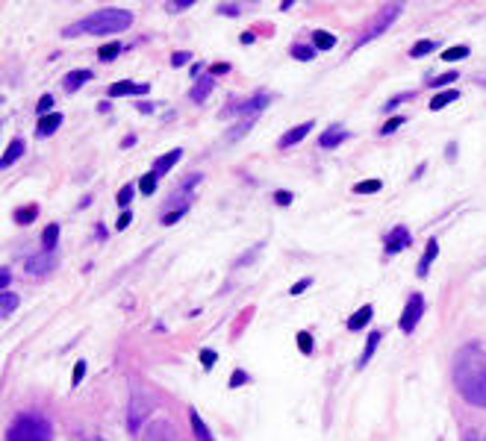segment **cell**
I'll list each match as a JSON object with an SVG mask.
<instances>
[{
    "label": "cell",
    "instance_id": "4316f807",
    "mask_svg": "<svg viewBox=\"0 0 486 441\" xmlns=\"http://www.w3.org/2000/svg\"><path fill=\"white\" fill-rule=\"evenodd\" d=\"M56 238H60V224H50V227L42 233V245H45V250L56 247Z\"/></svg>",
    "mask_w": 486,
    "mask_h": 441
},
{
    "label": "cell",
    "instance_id": "603a6c76",
    "mask_svg": "<svg viewBox=\"0 0 486 441\" xmlns=\"http://www.w3.org/2000/svg\"><path fill=\"white\" fill-rule=\"evenodd\" d=\"M377 345H380V333H372V335H368V342H365V350H363V356H360V362H357L360 368H365V365H368V359L375 356Z\"/></svg>",
    "mask_w": 486,
    "mask_h": 441
},
{
    "label": "cell",
    "instance_id": "52a82bcc",
    "mask_svg": "<svg viewBox=\"0 0 486 441\" xmlns=\"http://www.w3.org/2000/svg\"><path fill=\"white\" fill-rule=\"evenodd\" d=\"M268 106V94H254V97H250L248 100V104H242V106H230V109H224V115H233V112H242L245 118H248V121H254V115L257 112H263Z\"/></svg>",
    "mask_w": 486,
    "mask_h": 441
},
{
    "label": "cell",
    "instance_id": "836d02e7",
    "mask_svg": "<svg viewBox=\"0 0 486 441\" xmlns=\"http://www.w3.org/2000/svg\"><path fill=\"white\" fill-rule=\"evenodd\" d=\"M35 109H38V115H42V118L50 115V109H53V94H42V100H38Z\"/></svg>",
    "mask_w": 486,
    "mask_h": 441
},
{
    "label": "cell",
    "instance_id": "ab89813d",
    "mask_svg": "<svg viewBox=\"0 0 486 441\" xmlns=\"http://www.w3.org/2000/svg\"><path fill=\"white\" fill-rule=\"evenodd\" d=\"M83 376H86V362H77V365H74V374H71V383L77 386Z\"/></svg>",
    "mask_w": 486,
    "mask_h": 441
},
{
    "label": "cell",
    "instance_id": "d6a6232c",
    "mask_svg": "<svg viewBox=\"0 0 486 441\" xmlns=\"http://www.w3.org/2000/svg\"><path fill=\"white\" fill-rule=\"evenodd\" d=\"M463 56H469V48L460 45V48H451V50H445L442 59H448V62H454V59H463Z\"/></svg>",
    "mask_w": 486,
    "mask_h": 441
},
{
    "label": "cell",
    "instance_id": "bcb514c9",
    "mask_svg": "<svg viewBox=\"0 0 486 441\" xmlns=\"http://www.w3.org/2000/svg\"><path fill=\"white\" fill-rule=\"evenodd\" d=\"M275 200H277L280 206H289V203H292V194H286V191H277V194H275Z\"/></svg>",
    "mask_w": 486,
    "mask_h": 441
},
{
    "label": "cell",
    "instance_id": "30bf717a",
    "mask_svg": "<svg viewBox=\"0 0 486 441\" xmlns=\"http://www.w3.org/2000/svg\"><path fill=\"white\" fill-rule=\"evenodd\" d=\"M50 268H53V256H50V250H45V253H38V256H30V259H27V271L35 274V277L48 274Z\"/></svg>",
    "mask_w": 486,
    "mask_h": 441
},
{
    "label": "cell",
    "instance_id": "74e56055",
    "mask_svg": "<svg viewBox=\"0 0 486 441\" xmlns=\"http://www.w3.org/2000/svg\"><path fill=\"white\" fill-rule=\"evenodd\" d=\"M298 347H301V353L313 350V338H309V333H298Z\"/></svg>",
    "mask_w": 486,
    "mask_h": 441
},
{
    "label": "cell",
    "instance_id": "681fc988",
    "mask_svg": "<svg viewBox=\"0 0 486 441\" xmlns=\"http://www.w3.org/2000/svg\"><path fill=\"white\" fill-rule=\"evenodd\" d=\"M130 220H133V215H130V212H124V215L118 218V230H124V227L130 224Z\"/></svg>",
    "mask_w": 486,
    "mask_h": 441
},
{
    "label": "cell",
    "instance_id": "44dd1931",
    "mask_svg": "<svg viewBox=\"0 0 486 441\" xmlns=\"http://www.w3.org/2000/svg\"><path fill=\"white\" fill-rule=\"evenodd\" d=\"M460 94H457V89H448V91H439L433 100H431V109L433 112H439V109H445V106H448V104H454V100H457Z\"/></svg>",
    "mask_w": 486,
    "mask_h": 441
},
{
    "label": "cell",
    "instance_id": "8fae6325",
    "mask_svg": "<svg viewBox=\"0 0 486 441\" xmlns=\"http://www.w3.org/2000/svg\"><path fill=\"white\" fill-rule=\"evenodd\" d=\"M212 74H204V77H198V83H194V89L189 91V97L192 100H198V104H204V100L209 97V91H212Z\"/></svg>",
    "mask_w": 486,
    "mask_h": 441
},
{
    "label": "cell",
    "instance_id": "f35d334b",
    "mask_svg": "<svg viewBox=\"0 0 486 441\" xmlns=\"http://www.w3.org/2000/svg\"><path fill=\"white\" fill-rule=\"evenodd\" d=\"M309 286H313V279H309V277H304V279H298V283L292 286V291H289V294H301V291H306Z\"/></svg>",
    "mask_w": 486,
    "mask_h": 441
},
{
    "label": "cell",
    "instance_id": "e575fe53",
    "mask_svg": "<svg viewBox=\"0 0 486 441\" xmlns=\"http://www.w3.org/2000/svg\"><path fill=\"white\" fill-rule=\"evenodd\" d=\"M118 53H121V45L118 42H109V45L101 48V53H97V56H101V59H112V56H118Z\"/></svg>",
    "mask_w": 486,
    "mask_h": 441
},
{
    "label": "cell",
    "instance_id": "f1b7e54d",
    "mask_svg": "<svg viewBox=\"0 0 486 441\" xmlns=\"http://www.w3.org/2000/svg\"><path fill=\"white\" fill-rule=\"evenodd\" d=\"M380 186H383L380 179H365V183H357L354 186V191L357 194H375V191H380Z\"/></svg>",
    "mask_w": 486,
    "mask_h": 441
},
{
    "label": "cell",
    "instance_id": "9c48e42d",
    "mask_svg": "<svg viewBox=\"0 0 486 441\" xmlns=\"http://www.w3.org/2000/svg\"><path fill=\"white\" fill-rule=\"evenodd\" d=\"M407 245H410V233H407V227H395L392 233L386 235V253H398Z\"/></svg>",
    "mask_w": 486,
    "mask_h": 441
},
{
    "label": "cell",
    "instance_id": "f546056e",
    "mask_svg": "<svg viewBox=\"0 0 486 441\" xmlns=\"http://www.w3.org/2000/svg\"><path fill=\"white\" fill-rule=\"evenodd\" d=\"M139 189H142L145 194H153V191H157V174H153V171L145 174V177L139 179Z\"/></svg>",
    "mask_w": 486,
    "mask_h": 441
},
{
    "label": "cell",
    "instance_id": "1f68e13d",
    "mask_svg": "<svg viewBox=\"0 0 486 441\" xmlns=\"http://www.w3.org/2000/svg\"><path fill=\"white\" fill-rule=\"evenodd\" d=\"M448 83H457V71H451V74H442V77L431 79V86H433V89H445Z\"/></svg>",
    "mask_w": 486,
    "mask_h": 441
},
{
    "label": "cell",
    "instance_id": "c3c4849f",
    "mask_svg": "<svg viewBox=\"0 0 486 441\" xmlns=\"http://www.w3.org/2000/svg\"><path fill=\"white\" fill-rule=\"evenodd\" d=\"M9 279H12V274L4 268V271H0V286H4V291H6V286H9Z\"/></svg>",
    "mask_w": 486,
    "mask_h": 441
},
{
    "label": "cell",
    "instance_id": "83f0119b",
    "mask_svg": "<svg viewBox=\"0 0 486 441\" xmlns=\"http://www.w3.org/2000/svg\"><path fill=\"white\" fill-rule=\"evenodd\" d=\"M436 50V42H431V38H424V42H416L413 45V50H410V56H427V53H433Z\"/></svg>",
    "mask_w": 486,
    "mask_h": 441
},
{
    "label": "cell",
    "instance_id": "8d00e7d4",
    "mask_svg": "<svg viewBox=\"0 0 486 441\" xmlns=\"http://www.w3.org/2000/svg\"><path fill=\"white\" fill-rule=\"evenodd\" d=\"M186 209H189V206H180V209H174V212H168V215L162 218V224H168V227H171V224H177V220H180V218L186 215Z\"/></svg>",
    "mask_w": 486,
    "mask_h": 441
},
{
    "label": "cell",
    "instance_id": "7bdbcfd3",
    "mask_svg": "<svg viewBox=\"0 0 486 441\" xmlns=\"http://www.w3.org/2000/svg\"><path fill=\"white\" fill-rule=\"evenodd\" d=\"M189 6H194V0H177V4H168L171 12H183V9H189Z\"/></svg>",
    "mask_w": 486,
    "mask_h": 441
},
{
    "label": "cell",
    "instance_id": "ac0fdd59",
    "mask_svg": "<svg viewBox=\"0 0 486 441\" xmlns=\"http://www.w3.org/2000/svg\"><path fill=\"white\" fill-rule=\"evenodd\" d=\"M372 306H363L360 312H354L351 318H348V330H360V327H365L368 324V320H372Z\"/></svg>",
    "mask_w": 486,
    "mask_h": 441
},
{
    "label": "cell",
    "instance_id": "2e32d148",
    "mask_svg": "<svg viewBox=\"0 0 486 441\" xmlns=\"http://www.w3.org/2000/svg\"><path fill=\"white\" fill-rule=\"evenodd\" d=\"M345 138H348V133L345 130H327V133H321V138H319V145L321 147H339L342 142H345Z\"/></svg>",
    "mask_w": 486,
    "mask_h": 441
},
{
    "label": "cell",
    "instance_id": "7402d4cb",
    "mask_svg": "<svg viewBox=\"0 0 486 441\" xmlns=\"http://www.w3.org/2000/svg\"><path fill=\"white\" fill-rule=\"evenodd\" d=\"M21 153H24V142H21V138H15V142L6 147L4 159H0V165H4V168H9V165H12V162H15V159L21 156Z\"/></svg>",
    "mask_w": 486,
    "mask_h": 441
},
{
    "label": "cell",
    "instance_id": "7dc6e473",
    "mask_svg": "<svg viewBox=\"0 0 486 441\" xmlns=\"http://www.w3.org/2000/svg\"><path fill=\"white\" fill-rule=\"evenodd\" d=\"M219 12H221V15H239V6H233V4H224V6H219Z\"/></svg>",
    "mask_w": 486,
    "mask_h": 441
},
{
    "label": "cell",
    "instance_id": "cb8c5ba5",
    "mask_svg": "<svg viewBox=\"0 0 486 441\" xmlns=\"http://www.w3.org/2000/svg\"><path fill=\"white\" fill-rule=\"evenodd\" d=\"M333 45H336V38L330 35L327 30H316V33H313V48H316V50H330Z\"/></svg>",
    "mask_w": 486,
    "mask_h": 441
},
{
    "label": "cell",
    "instance_id": "7c38bea8",
    "mask_svg": "<svg viewBox=\"0 0 486 441\" xmlns=\"http://www.w3.org/2000/svg\"><path fill=\"white\" fill-rule=\"evenodd\" d=\"M60 127H62V115L60 112H50L45 118H38V135H50V133H56Z\"/></svg>",
    "mask_w": 486,
    "mask_h": 441
},
{
    "label": "cell",
    "instance_id": "d590c367",
    "mask_svg": "<svg viewBox=\"0 0 486 441\" xmlns=\"http://www.w3.org/2000/svg\"><path fill=\"white\" fill-rule=\"evenodd\" d=\"M401 124H404V118H401V115H395V118H389V121L383 124V130H380V133H383V135H389V133H395Z\"/></svg>",
    "mask_w": 486,
    "mask_h": 441
},
{
    "label": "cell",
    "instance_id": "7a4b0ae2",
    "mask_svg": "<svg viewBox=\"0 0 486 441\" xmlns=\"http://www.w3.org/2000/svg\"><path fill=\"white\" fill-rule=\"evenodd\" d=\"M133 24V12L127 9H97L86 15L83 21H77L65 30L68 38L74 35H109V33H121Z\"/></svg>",
    "mask_w": 486,
    "mask_h": 441
},
{
    "label": "cell",
    "instance_id": "5b68a950",
    "mask_svg": "<svg viewBox=\"0 0 486 441\" xmlns=\"http://www.w3.org/2000/svg\"><path fill=\"white\" fill-rule=\"evenodd\" d=\"M401 15V6L398 4H392V6H383L380 12H377V18H375V21L372 24H368V30L360 35V42L357 45H365V42H372V38H377L389 24H392L395 21V18Z\"/></svg>",
    "mask_w": 486,
    "mask_h": 441
},
{
    "label": "cell",
    "instance_id": "5bb4252c",
    "mask_svg": "<svg viewBox=\"0 0 486 441\" xmlns=\"http://www.w3.org/2000/svg\"><path fill=\"white\" fill-rule=\"evenodd\" d=\"M145 91H148L145 83H115V86L109 89L112 97H121V94H145Z\"/></svg>",
    "mask_w": 486,
    "mask_h": 441
},
{
    "label": "cell",
    "instance_id": "8992f818",
    "mask_svg": "<svg viewBox=\"0 0 486 441\" xmlns=\"http://www.w3.org/2000/svg\"><path fill=\"white\" fill-rule=\"evenodd\" d=\"M424 312V297L421 294H410V300H407V306H404V315H401V330L404 333H413L416 324H419V318Z\"/></svg>",
    "mask_w": 486,
    "mask_h": 441
},
{
    "label": "cell",
    "instance_id": "b9f144b4",
    "mask_svg": "<svg viewBox=\"0 0 486 441\" xmlns=\"http://www.w3.org/2000/svg\"><path fill=\"white\" fill-rule=\"evenodd\" d=\"M133 191H136L133 186H124V189L118 191V203H121V206H127V203H130V197H133Z\"/></svg>",
    "mask_w": 486,
    "mask_h": 441
},
{
    "label": "cell",
    "instance_id": "4fadbf2b",
    "mask_svg": "<svg viewBox=\"0 0 486 441\" xmlns=\"http://www.w3.org/2000/svg\"><path fill=\"white\" fill-rule=\"evenodd\" d=\"M309 130H313V121H306V124H298L295 130H289L283 138H280V147H289V145H298L301 142V138L309 133Z\"/></svg>",
    "mask_w": 486,
    "mask_h": 441
},
{
    "label": "cell",
    "instance_id": "ba28073f",
    "mask_svg": "<svg viewBox=\"0 0 486 441\" xmlns=\"http://www.w3.org/2000/svg\"><path fill=\"white\" fill-rule=\"evenodd\" d=\"M145 441H180V435H177V430L168 424V420H153V424L148 427Z\"/></svg>",
    "mask_w": 486,
    "mask_h": 441
},
{
    "label": "cell",
    "instance_id": "60d3db41",
    "mask_svg": "<svg viewBox=\"0 0 486 441\" xmlns=\"http://www.w3.org/2000/svg\"><path fill=\"white\" fill-rule=\"evenodd\" d=\"M242 383H248V374H245V371H233V376H230V386L236 389V386H242Z\"/></svg>",
    "mask_w": 486,
    "mask_h": 441
},
{
    "label": "cell",
    "instance_id": "4dcf8cb0",
    "mask_svg": "<svg viewBox=\"0 0 486 441\" xmlns=\"http://www.w3.org/2000/svg\"><path fill=\"white\" fill-rule=\"evenodd\" d=\"M292 56H295V59H304V62H306V59H313V56H316V48L295 45V48H292Z\"/></svg>",
    "mask_w": 486,
    "mask_h": 441
},
{
    "label": "cell",
    "instance_id": "f6af8a7d",
    "mask_svg": "<svg viewBox=\"0 0 486 441\" xmlns=\"http://www.w3.org/2000/svg\"><path fill=\"white\" fill-rule=\"evenodd\" d=\"M189 59H192L189 53H174V56H171V62H174V65H186Z\"/></svg>",
    "mask_w": 486,
    "mask_h": 441
},
{
    "label": "cell",
    "instance_id": "ffe728a7",
    "mask_svg": "<svg viewBox=\"0 0 486 441\" xmlns=\"http://www.w3.org/2000/svg\"><path fill=\"white\" fill-rule=\"evenodd\" d=\"M86 79H92V71H86V68H80V71H71L68 77H65V89L68 91H74V89H80Z\"/></svg>",
    "mask_w": 486,
    "mask_h": 441
},
{
    "label": "cell",
    "instance_id": "6da1fadb",
    "mask_svg": "<svg viewBox=\"0 0 486 441\" xmlns=\"http://www.w3.org/2000/svg\"><path fill=\"white\" fill-rule=\"evenodd\" d=\"M454 386L472 406L486 409V350L477 345L463 347L454 359Z\"/></svg>",
    "mask_w": 486,
    "mask_h": 441
},
{
    "label": "cell",
    "instance_id": "ee69618b",
    "mask_svg": "<svg viewBox=\"0 0 486 441\" xmlns=\"http://www.w3.org/2000/svg\"><path fill=\"white\" fill-rule=\"evenodd\" d=\"M201 362L206 368H212V362H216V350H201Z\"/></svg>",
    "mask_w": 486,
    "mask_h": 441
},
{
    "label": "cell",
    "instance_id": "277c9868",
    "mask_svg": "<svg viewBox=\"0 0 486 441\" xmlns=\"http://www.w3.org/2000/svg\"><path fill=\"white\" fill-rule=\"evenodd\" d=\"M150 409H153V397L145 389H133V394H130V409H127V427L133 432H139Z\"/></svg>",
    "mask_w": 486,
    "mask_h": 441
},
{
    "label": "cell",
    "instance_id": "d4e9b609",
    "mask_svg": "<svg viewBox=\"0 0 486 441\" xmlns=\"http://www.w3.org/2000/svg\"><path fill=\"white\" fill-rule=\"evenodd\" d=\"M18 309V297L12 294V291H4V294H0V315H12Z\"/></svg>",
    "mask_w": 486,
    "mask_h": 441
},
{
    "label": "cell",
    "instance_id": "d6986e66",
    "mask_svg": "<svg viewBox=\"0 0 486 441\" xmlns=\"http://www.w3.org/2000/svg\"><path fill=\"white\" fill-rule=\"evenodd\" d=\"M436 253H439V245H436V242H431V245H427V250H424V256H421L419 268H416V274H419V277H427V268H431V262L436 259Z\"/></svg>",
    "mask_w": 486,
    "mask_h": 441
},
{
    "label": "cell",
    "instance_id": "484cf974",
    "mask_svg": "<svg viewBox=\"0 0 486 441\" xmlns=\"http://www.w3.org/2000/svg\"><path fill=\"white\" fill-rule=\"evenodd\" d=\"M38 215V206H21L15 209V224H30V220H35Z\"/></svg>",
    "mask_w": 486,
    "mask_h": 441
},
{
    "label": "cell",
    "instance_id": "9a60e30c",
    "mask_svg": "<svg viewBox=\"0 0 486 441\" xmlns=\"http://www.w3.org/2000/svg\"><path fill=\"white\" fill-rule=\"evenodd\" d=\"M177 162H180V150H171V153H165V156H160V159H157V165H153V174L160 177V174L171 171Z\"/></svg>",
    "mask_w": 486,
    "mask_h": 441
},
{
    "label": "cell",
    "instance_id": "3957f363",
    "mask_svg": "<svg viewBox=\"0 0 486 441\" xmlns=\"http://www.w3.org/2000/svg\"><path fill=\"white\" fill-rule=\"evenodd\" d=\"M6 441H53V430L42 415L24 412L12 420V427L6 430Z\"/></svg>",
    "mask_w": 486,
    "mask_h": 441
},
{
    "label": "cell",
    "instance_id": "f907efd6",
    "mask_svg": "<svg viewBox=\"0 0 486 441\" xmlns=\"http://www.w3.org/2000/svg\"><path fill=\"white\" fill-rule=\"evenodd\" d=\"M80 441H104V438H92V435H89V438H80Z\"/></svg>",
    "mask_w": 486,
    "mask_h": 441
},
{
    "label": "cell",
    "instance_id": "e0dca14e",
    "mask_svg": "<svg viewBox=\"0 0 486 441\" xmlns=\"http://www.w3.org/2000/svg\"><path fill=\"white\" fill-rule=\"evenodd\" d=\"M189 424H192V430H194V435H198V441H212V435H209V430H206V424L201 420V415L198 412H189Z\"/></svg>",
    "mask_w": 486,
    "mask_h": 441
}]
</instances>
